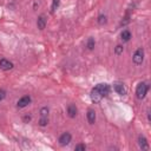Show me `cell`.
Here are the masks:
<instances>
[{
    "label": "cell",
    "mask_w": 151,
    "mask_h": 151,
    "mask_svg": "<svg viewBox=\"0 0 151 151\" xmlns=\"http://www.w3.org/2000/svg\"><path fill=\"white\" fill-rule=\"evenodd\" d=\"M6 97V91L4 88H0V101H2Z\"/></svg>",
    "instance_id": "20"
},
{
    "label": "cell",
    "mask_w": 151,
    "mask_h": 151,
    "mask_svg": "<svg viewBox=\"0 0 151 151\" xmlns=\"http://www.w3.org/2000/svg\"><path fill=\"white\" fill-rule=\"evenodd\" d=\"M31 101H32V99H31L29 96H24V97H21V98L18 100L17 106H18L19 109H24V107L28 106V105L31 104Z\"/></svg>",
    "instance_id": "5"
},
{
    "label": "cell",
    "mask_w": 151,
    "mask_h": 151,
    "mask_svg": "<svg viewBox=\"0 0 151 151\" xmlns=\"http://www.w3.org/2000/svg\"><path fill=\"white\" fill-rule=\"evenodd\" d=\"M48 124V117H40L39 119V125L40 126H46Z\"/></svg>",
    "instance_id": "18"
},
{
    "label": "cell",
    "mask_w": 151,
    "mask_h": 151,
    "mask_svg": "<svg viewBox=\"0 0 151 151\" xmlns=\"http://www.w3.org/2000/svg\"><path fill=\"white\" fill-rule=\"evenodd\" d=\"M147 91H149V85H147L146 83L142 81V83H139V84L137 85V88H136V97L142 100V99H144V98L146 97Z\"/></svg>",
    "instance_id": "2"
},
{
    "label": "cell",
    "mask_w": 151,
    "mask_h": 151,
    "mask_svg": "<svg viewBox=\"0 0 151 151\" xmlns=\"http://www.w3.org/2000/svg\"><path fill=\"white\" fill-rule=\"evenodd\" d=\"M0 68L2 71H9V70L13 68V63L7 60V59H5V58H2V59H0Z\"/></svg>",
    "instance_id": "6"
},
{
    "label": "cell",
    "mask_w": 151,
    "mask_h": 151,
    "mask_svg": "<svg viewBox=\"0 0 151 151\" xmlns=\"http://www.w3.org/2000/svg\"><path fill=\"white\" fill-rule=\"evenodd\" d=\"M46 24H47L46 17H45L44 14H40V15L38 17V19H37V26H38V28L42 31V29L46 27Z\"/></svg>",
    "instance_id": "9"
},
{
    "label": "cell",
    "mask_w": 151,
    "mask_h": 151,
    "mask_svg": "<svg viewBox=\"0 0 151 151\" xmlns=\"http://www.w3.org/2000/svg\"><path fill=\"white\" fill-rule=\"evenodd\" d=\"M109 93H110V85H107V84H98L91 90L90 97H91V100L93 103H99Z\"/></svg>",
    "instance_id": "1"
},
{
    "label": "cell",
    "mask_w": 151,
    "mask_h": 151,
    "mask_svg": "<svg viewBox=\"0 0 151 151\" xmlns=\"http://www.w3.org/2000/svg\"><path fill=\"white\" fill-rule=\"evenodd\" d=\"M132 60L136 65H140L144 60V48L139 47L136 50V52L133 53V57H132Z\"/></svg>",
    "instance_id": "3"
},
{
    "label": "cell",
    "mask_w": 151,
    "mask_h": 151,
    "mask_svg": "<svg viewBox=\"0 0 151 151\" xmlns=\"http://www.w3.org/2000/svg\"><path fill=\"white\" fill-rule=\"evenodd\" d=\"M77 113H78L77 106H76L74 104H70V105L67 106V114H68V117H70V118H76Z\"/></svg>",
    "instance_id": "10"
},
{
    "label": "cell",
    "mask_w": 151,
    "mask_h": 151,
    "mask_svg": "<svg viewBox=\"0 0 151 151\" xmlns=\"http://www.w3.org/2000/svg\"><path fill=\"white\" fill-rule=\"evenodd\" d=\"M113 90H114L119 96H125V94H126V88H125L124 84H122V83H114V84H113Z\"/></svg>",
    "instance_id": "7"
},
{
    "label": "cell",
    "mask_w": 151,
    "mask_h": 151,
    "mask_svg": "<svg viewBox=\"0 0 151 151\" xmlns=\"http://www.w3.org/2000/svg\"><path fill=\"white\" fill-rule=\"evenodd\" d=\"M59 5H60V0H52V7H51L52 13H54L59 8Z\"/></svg>",
    "instance_id": "15"
},
{
    "label": "cell",
    "mask_w": 151,
    "mask_h": 151,
    "mask_svg": "<svg viewBox=\"0 0 151 151\" xmlns=\"http://www.w3.org/2000/svg\"><path fill=\"white\" fill-rule=\"evenodd\" d=\"M22 119H24V122H25V123H28V122L31 120V116L26 114V116H24V118H22Z\"/></svg>",
    "instance_id": "21"
},
{
    "label": "cell",
    "mask_w": 151,
    "mask_h": 151,
    "mask_svg": "<svg viewBox=\"0 0 151 151\" xmlns=\"http://www.w3.org/2000/svg\"><path fill=\"white\" fill-rule=\"evenodd\" d=\"M131 37H132V34H131V32H130L129 29H124V31L120 33V39H122L124 42H127V41H130Z\"/></svg>",
    "instance_id": "12"
},
{
    "label": "cell",
    "mask_w": 151,
    "mask_h": 151,
    "mask_svg": "<svg viewBox=\"0 0 151 151\" xmlns=\"http://www.w3.org/2000/svg\"><path fill=\"white\" fill-rule=\"evenodd\" d=\"M71 140H72V134H71L70 132H64V133L59 137V144H60L61 146L68 145V144L71 143Z\"/></svg>",
    "instance_id": "4"
},
{
    "label": "cell",
    "mask_w": 151,
    "mask_h": 151,
    "mask_svg": "<svg viewBox=\"0 0 151 151\" xmlns=\"http://www.w3.org/2000/svg\"><path fill=\"white\" fill-rule=\"evenodd\" d=\"M138 146H139V149H142V150H149V149H150L149 142H147V139H146L144 136H139V137H138Z\"/></svg>",
    "instance_id": "8"
},
{
    "label": "cell",
    "mask_w": 151,
    "mask_h": 151,
    "mask_svg": "<svg viewBox=\"0 0 151 151\" xmlns=\"http://www.w3.org/2000/svg\"><path fill=\"white\" fill-rule=\"evenodd\" d=\"M48 113H50V109L47 106L40 109V117H48Z\"/></svg>",
    "instance_id": "16"
},
{
    "label": "cell",
    "mask_w": 151,
    "mask_h": 151,
    "mask_svg": "<svg viewBox=\"0 0 151 151\" xmlns=\"http://www.w3.org/2000/svg\"><path fill=\"white\" fill-rule=\"evenodd\" d=\"M123 52H124V46H123V45H117V46L114 47V53H116L117 55L123 54Z\"/></svg>",
    "instance_id": "17"
},
{
    "label": "cell",
    "mask_w": 151,
    "mask_h": 151,
    "mask_svg": "<svg viewBox=\"0 0 151 151\" xmlns=\"http://www.w3.org/2000/svg\"><path fill=\"white\" fill-rule=\"evenodd\" d=\"M97 22L99 24V25H105L106 22H107V17H106V14H99L98 15V18H97Z\"/></svg>",
    "instance_id": "13"
},
{
    "label": "cell",
    "mask_w": 151,
    "mask_h": 151,
    "mask_svg": "<svg viewBox=\"0 0 151 151\" xmlns=\"http://www.w3.org/2000/svg\"><path fill=\"white\" fill-rule=\"evenodd\" d=\"M94 46H96L94 39H93V38H88V39H87V42H86V47H87L90 51H92V50L94 48Z\"/></svg>",
    "instance_id": "14"
},
{
    "label": "cell",
    "mask_w": 151,
    "mask_h": 151,
    "mask_svg": "<svg viewBox=\"0 0 151 151\" xmlns=\"http://www.w3.org/2000/svg\"><path fill=\"white\" fill-rule=\"evenodd\" d=\"M147 120H149V122L151 120V117H150V111H147Z\"/></svg>",
    "instance_id": "22"
},
{
    "label": "cell",
    "mask_w": 151,
    "mask_h": 151,
    "mask_svg": "<svg viewBox=\"0 0 151 151\" xmlns=\"http://www.w3.org/2000/svg\"><path fill=\"white\" fill-rule=\"evenodd\" d=\"M74 150L76 151H85L86 150V145L85 144H77L74 146Z\"/></svg>",
    "instance_id": "19"
},
{
    "label": "cell",
    "mask_w": 151,
    "mask_h": 151,
    "mask_svg": "<svg viewBox=\"0 0 151 151\" xmlns=\"http://www.w3.org/2000/svg\"><path fill=\"white\" fill-rule=\"evenodd\" d=\"M86 118H87L88 124H91V125L94 124V122H96V112H94V110L90 109L87 111V113H86Z\"/></svg>",
    "instance_id": "11"
}]
</instances>
